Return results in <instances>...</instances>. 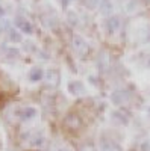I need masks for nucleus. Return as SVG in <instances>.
<instances>
[{
    "label": "nucleus",
    "mask_w": 150,
    "mask_h": 151,
    "mask_svg": "<svg viewBox=\"0 0 150 151\" xmlns=\"http://www.w3.org/2000/svg\"><path fill=\"white\" fill-rule=\"evenodd\" d=\"M73 47L80 56L88 53V44H86V41L83 40L82 36H74L73 38Z\"/></svg>",
    "instance_id": "obj_1"
},
{
    "label": "nucleus",
    "mask_w": 150,
    "mask_h": 151,
    "mask_svg": "<svg viewBox=\"0 0 150 151\" xmlns=\"http://www.w3.org/2000/svg\"><path fill=\"white\" fill-rule=\"evenodd\" d=\"M15 24H17V29H20L23 33L30 35V33L33 32L32 24H30L26 18H23V17H17V18H15Z\"/></svg>",
    "instance_id": "obj_2"
},
{
    "label": "nucleus",
    "mask_w": 150,
    "mask_h": 151,
    "mask_svg": "<svg viewBox=\"0 0 150 151\" xmlns=\"http://www.w3.org/2000/svg\"><path fill=\"white\" fill-rule=\"evenodd\" d=\"M58 151H70V150H68V148H59Z\"/></svg>",
    "instance_id": "obj_13"
},
{
    "label": "nucleus",
    "mask_w": 150,
    "mask_h": 151,
    "mask_svg": "<svg viewBox=\"0 0 150 151\" xmlns=\"http://www.w3.org/2000/svg\"><path fill=\"white\" fill-rule=\"evenodd\" d=\"M97 2L99 0H85V5H86V8H96V5H97Z\"/></svg>",
    "instance_id": "obj_11"
},
{
    "label": "nucleus",
    "mask_w": 150,
    "mask_h": 151,
    "mask_svg": "<svg viewBox=\"0 0 150 151\" xmlns=\"http://www.w3.org/2000/svg\"><path fill=\"white\" fill-rule=\"evenodd\" d=\"M9 36H11V41H14V42H18V41L21 40V38H20V35H18V33H15L14 30H12V32H9Z\"/></svg>",
    "instance_id": "obj_10"
},
{
    "label": "nucleus",
    "mask_w": 150,
    "mask_h": 151,
    "mask_svg": "<svg viewBox=\"0 0 150 151\" xmlns=\"http://www.w3.org/2000/svg\"><path fill=\"white\" fill-rule=\"evenodd\" d=\"M65 125L71 130H76L80 127V119L76 116V115H68L67 119H65Z\"/></svg>",
    "instance_id": "obj_5"
},
{
    "label": "nucleus",
    "mask_w": 150,
    "mask_h": 151,
    "mask_svg": "<svg viewBox=\"0 0 150 151\" xmlns=\"http://www.w3.org/2000/svg\"><path fill=\"white\" fill-rule=\"evenodd\" d=\"M43 70L41 68H33V70H30V73H29V80L30 82H38V80H41L43 79Z\"/></svg>",
    "instance_id": "obj_9"
},
{
    "label": "nucleus",
    "mask_w": 150,
    "mask_h": 151,
    "mask_svg": "<svg viewBox=\"0 0 150 151\" xmlns=\"http://www.w3.org/2000/svg\"><path fill=\"white\" fill-rule=\"evenodd\" d=\"M128 97L129 95L124 92V91H117V92L112 94V101H114L115 104H121L124 101H128Z\"/></svg>",
    "instance_id": "obj_7"
},
{
    "label": "nucleus",
    "mask_w": 150,
    "mask_h": 151,
    "mask_svg": "<svg viewBox=\"0 0 150 151\" xmlns=\"http://www.w3.org/2000/svg\"><path fill=\"white\" fill-rule=\"evenodd\" d=\"M108 30L111 32V33H114V32H117L118 29H120V20L117 18V17H111L109 20H108Z\"/></svg>",
    "instance_id": "obj_8"
},
{
    "label": "nucleus",
    "mask_w": 150,
    "mask_h": 151,
    "mask_svg": "<svg viewBox=\"0 0 150 151\" xmlns=\"http://www.w3.org/2000/svg\"><path fill=\"white\" fill-rule=\"evenodd\" d=\"M3 14H5V9H3L2 6H0V18H2V17H3Z\"/></svg>",
    "instance_id": "obj_12"
},
{
    "label": "nucleus",
    "mask_w": 150,
    "mask_h": 151,
    "mask_svg": "<svg viewBox=\"0 0 150 151\" xmlns=\"http://www.w3.org/2000/svg\"><path fill=\"white\" fill-rule=\"evenodd\" d=\"M35 115H36V109H35V107H24V109L20 112V118H21L23 121H29V119H32Z\"/></svg>",
    "instance_id": "obj_6"
},
{
    "label": "nucleus",
    "mask_w": 150,
    "mask_h": 151,
    "mask_svg": "<svg viewBox=\"0 0 150 151\" xmlns=\"http://www.w3.org/2000/svg\"><path fill=\"white\" fill-rule=\"evenodd\" d=\"M100 151H121V147L109 139H102L100 141Z\"/></svg>",
    "instance_id": "obj_3"
},
{
    "label": "nucleus",
    "mask_w": 150,
    "mask_h": 151,
    "mask_svg": "<svg viewBox=\"0 0 150 151\" xmlns=\"http://www.w3.org/2000/svg\"><path fill=\"white\" fill-rule=\"evenodd\" d=\"M68 91H70L73 95H80V94L85 92V88H83V85H82L80 82H71V83L68 85Z\"/></svg>",
    "instance_id": "obj_4"
}]
</instances>
